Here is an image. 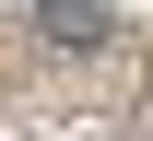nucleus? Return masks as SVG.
<instances>
[{"mask_svg":"<svg viewBox=\"0 0 153 141\" xmlns=\"http://www.w3.org/2000/svg\"><path fill=\"white\" fill-rule=\"evenodd\" d=\"M36 24H47V35H59V47H94V35H106V12H94V0H47V12H36Z\"/></svg>","mask_w":153,"mask_h":141,"instance_id":"nucleus-1","label":"nucleus"}]
</instances>
